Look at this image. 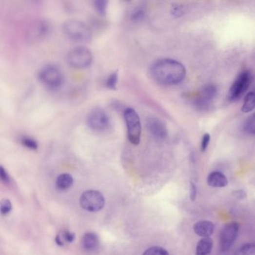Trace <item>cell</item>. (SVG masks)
Segmentation results:
<instances>
[{
  "instance_id": "6da1fadb",
  "label": "cell",
  "mask_w": 255,
  "mask_h": 255,
  "mask_svg": "<svg viewBox=\"0 0 255 255\" xmlns=\"http://www.w3.org/2000/svg\"><path fill=\"white\" fill-rule=\"evenodd\" d=\"M151 74L157 82L163 85L180 83L186 76L184 65L171 59H162L151 66Z\"/></svg>"
},
{
  "instance_id": "7a4b0ae2",
  "label": "cell",
  "mask_w": 255,
  "mask_h": 255,
  "mask_svg": "<svg viewBox=\"0 0 255 255\" xmlns=\"http://www.w3.org/2000/svg\"><path fill=\"white\" fill-rule=\"evenodd\" d=\"M64 34L71 40L86 42L92 39V32L85 23L77 20H68L63 24Z\"/></svg>"
},
{
  "instance_id": "3957f363",
  "label": "cell",
  "mask_w": 255,
  "mask_h": 255,
  "mask_svg": "<svg viewBox=\"0 0 255 255\" xmlns=\"http://www.w3.org/2000/svg\"><path fill=\"white\" fill-rule=\"evenodd\" d=\"M124 118L127 129V137L133 145H137L140 143L141 134V124L139 116L132 108L124 110Z\"/></svg>"
},
{
  "instance_id": "277c9868",
  "label": "cell",
  "mask_w": 255,
  "mask_h": 255,
  "mask_svg": "<svg viewBox=\"0 0 255 255\" xmlns=\"http://www.w3.org/2000/svg\"><path fill=\"white\" fill-rule=\"evenodd\" d=\"M93 55L92 51L85 47H77L72 49L67 56V61L74 68H85L92 64Z\"/></svg>"
},
{
  "instance_id": "5b68a950",
  "label": "cell",
  "mask_w": 255,
  "mask_h": 255,
  "mask_svg": "<svg viewBox=\"0 0 255 255\" xmlns=\"http://www.w3.org/2000/svg\"><path fill=\"white\" fill-rule=\"evenodd\" d=\"M39 78L40 82L50 88H57L62 84L64 77L58 66L47 64L39 71Z\"/></svg>"
},
{
  "instance_id": "8992f818",
  "label": "cell",
  "mask_w": 255,
  "mask_h": 255,
  "mask_svg": "<svg viewBox=\"0 0 255 255\" xmlns=\"http://www.w3.org/2000/svg\"><path fill=\"white\" fill-rule=\"evenodd\" d=\"M80 204L82 208L89 212H98L105 205V198L103 195L95 190H88L82 193L80 197Z\"/></svg>"
},
{
  "instance_id": "52a82bcc",
  "label": "cell",
  "mask_w": 255,
  "mask_h": 255,
  "mask_svg": "<svg viewBox=\"0 0 255 255\" xmlns=\"http://www.w3.org/2000/svg\"><path fill=\"white\" fill-rule=\"evenodd\" d=\"M239 225L236 222L227 224L221 229L219 236L220 250L225 252L231 249L237 238Z\"/></svg>"
},
{
  "instance_id": "ba28073f",
  "label": "cell",
  "mask_w": 255,
  "mask_h": 255,
  "mask_svg": "<svg viewBox=\"0 0 255 255\" xmlns=\"http://www.w3.org/2000/svg\"><path fill=\"white\" fill-rule=\"evenodd\" d=\"M252 82V75L249 71H243L241 73L235 82L230 88L228 98L231 101H235L239 99L244 92H246L249 88Z\"/></svg>"
},
{
  "instance_id": "9c48e42d",
  "label": "cell",
  "mask_w": 255,
  "mask_h": 255,
  "mask_svg": "<svg viewBox=\"0 0 255 255\" xmlns=\"http://www.w3.org/2000/svg\"><path fill=\"white\" fill-rule=\"evenodd\" d=\"M87 124L92 130L102 131L106 130L110 125V118L106 111L100 108H96L88 114Z\"/></svg>"
},
{
  "instance_id": "30bf717a",
  "label": "cell",
  "mask_w": 255,
  "mask_h": 255,
  "mask_svg": "<svg viewBox=\"0 0 255 255\" xmlns=\"http://www.w3.org/2000/svg\"><path fill=\"white\" fill-rule=\"evenodd\" d=\"M217 95V88L213 84L205 85L201 91V96L196 100L197 108L207 109L210 106L214 98Z\"/></svg>"
},
{
  "instance_id": "8fae6325",
  "label": "cell",
  "mask_w": 255,
  "mask_h": 255,
  "mask_svg": "<svg viewBox=\"0 0 255 255\" xmlns=\"http://www.w3.org/2000/svg\"><path fill=\"white\" fill-rule=\"evenodd\" d=\"M50 32V25L45 20H39L35 22L32 26H29L28 30L27 37L29 40H41L46 37Z\"/></svg>"
},
{
  "instance_id": "7c38bea8",
  "label": "cell",
  "mask_w": 255,
  "mask_h": 255,
  "mask_svg": "<svg viewBox=\"0 0 255 255\" xmlns=\"http://www.w3.org/2000/svg\"><path fill=\"white\" fill-rule=\"evenodd\" d=\"M146 126L150 133L157 139H165L168 136L166 126L157 118L149 117L147 119Z\"/></svg>"
},
{
  "instance_id": "4fadbf2b",
  "label": "cell",
  "mask_w": 255,
  "mask_h": 255,
  "mask_svg": "<svg viewBox=\"0 0 255 255\" xmlns=\"http://www.w3.org/2000/svg\"><path fill=\"white\" fill-rule=\"evenodd\" d=\"M195 233L201 237H210L214 232V224L207 220L197 221L193 227Z\"/></svg>"
},
{
  "instance_id": "5bb4252c",
  "label": "cell",
  "mask_w": 255,
  "mask_h": 255,
  "mask_svg": "<svg viewBox=\"0 0 255 255\" xmlns=\"http://www.w3.org/2000/svg\"><path fill=\"white\" fill-rule=\"evenodd\" d=\"M207 184L211 187L223 188L228 186V180L226 176L221 172H214L207 177Z\"/></svg>"
},
{
  "instance_id": "9a60e30c",
  "label": "cell",
  "mask_w": 255,
  "mask_h": 255,
  "mask_svg": "<svg viewBox=\"0 0 255 255\" xmlns=\"http://www.w3.org/2000/svg\"><path fill=\"white\" fill-rule=\"evenodd\" d=\"M214 246V241L211 238L204 237L200 239L196 246V255H208Z\"/></svg>"
},
{
  "instance_id": "2e32d148",
  "label": "cell",
  "mask_w": 255,
  "mask_h": 255,
  "mask_svg": "<svg viewBox=\"0 0 255 255\" xmlns=\"http://www.w3.org/2000/svg\"><path fill=\"white\" fill-rule=\"evenodd\" d=\"M99 239L94 233H86L82 238V247L86 251H93L99 246Z\"/></svg>"
},
{
  "instance_id": "e0dca14e",
  "label": "cell",
  "mask_w": 255,
  "mask_h": 255,
  "mask_svg": "<svg viewBox=\"0 0 255 255\" xmlns=\"http://www.w3.org/2000/svg\"><path fill=\"white\" fill-rule=\"evenodd\" d=\"M74 183V178L69 174L64 173L57 177V187L59 190H68Z\"/></svg>"
},
{
  "instance_id": "ac0fdd59",
  "label": "cell",
  "mask_w": 255,
  "mask_h": 255,
  "mask_svg": "<svg viewBox=\"0 0 255 255\" xmlns=\"http://www.w3.org/2000/svg\"><path fill=\"white\" fill-rule=\"evenodd\" d=\"M255 109V92H249L245 97L244 103L242 105V113H249L252 112Z\"/></svg>"
},
{
  "instance_id": "d6986e66",
  "label": "cell",
  "mask_w": 255,
  "mask_h": 255,
  "mask_svg": "<svg viewBox=\"0 0 255 255\" xmlns=\"http://www.w3.org/2000/svg\"><path fill=\"white\" fill-rule=\"evenodd\" d=\"M146 10L143 5H138L132 10L130 13V19L134 22H139L143 18H145Z\"/></svg>"
},
{
  "instance_id": "ffe728a7",
  "label": "cell",
  "mask_w": 255,
  "mask_h": 255,
  "mask_svg": "<svg viewBox=\"0 0 255 255\" xmlns=\"http://www.w3.org/2000/svg\"><path fill=\"white\" fill-rule=\"evenodd\" d=\"M244 130L247 134L255 136V113L251 115L244 124Z\"/></svg>"
},
{
  "instance_id": "44dd1931",
  "label": "cell",
  "mask_w": 255,
  "mask_h": 255,
  "mask_svg": "<svg viewBox=\"0 0 255 255\" xmlns=\"http://www.w3.org/2000/svg\"><path fill=\"white\" fill-rule=\"evenodd\" d=\"M235 255H255V243L245 244L239 248Z\"/></svg>"
},
{
  "instance_id": "7402d4cb",
  "label": "cell",
  "mask_w": 255,
  "mask_h": 255,
  "mask_svg": "<svg viewBox=\"0 0 255 255\" xmlns=\"http://www.w3.org/2000/svg\"><path fill=\"white\" fill-rule=\"evenodd\" d=\"M20 142L23 146L31 150H37L38 147H39L37 141L34 138L26 137V136L21 137Z\"/></svg>"
},
{
  "instance_id": "603a6c76",
  "label": "cell",
  "mask_w": 255,
  "mask_h": 255,
  "mask_svg": "<svg viewBox=\"0 0 255 255\" xmlns=\"http://www.w3.org/2000/svg\"><path fill=\"white\" fill-rule=\"evenodd\" d=\"M118 79V74L117 71L112 73L106 80V85L109 89L116 90L117 88Z\"/></svg>"
},
{
  "instance_id": "cb8c5ba5",
  "label": "cell",
  "mask_w": 255,
  "mask_h": 255,
  "mask_svg": "<svg viewBox=\"0 0 255 255\" xmlns=\"http://www.w3.org/2000/svg\"><path fill=\"white\" fill-rule=\"evenodd\" d=\"M142 255H169V254L164 248L154 246L145 251Z\"/></svg>"
},
{
  "instance_id": "d4e9b609",
  "label": "cell",
  "mask_w": 255,
  "mask_h": 255,
  "mask_svg": "<svg viewBox=\"0 0 255 255\" xmlns=\"http://www.w3.org/2000/svg\"><path fill=\"white\" fill-rule=\"evenodd\" d=\"M107 1L106 0H97L94 2L95 9L99 15H105L106 13V8H107Z\"/></svg>"
},
{
  "instance_id": "484cf974",
  "label": "cell",
  "mask_w": 255,
  "mask_h": 255,
  "mask_svg": "<svg viewBox=\"0 0 255 255\" xmlns=\"http://www.w3.org/2000/svg\"><path fill=\"white\" fill-rule=\"evenodd\" d=\"M12 210V204L8 199H5L1 203V213L2 215H6Z\"/></svg>"
},
{
  "instance_id": "4316f807",
  "label": "cell",
  "mask_w": 255,
  "mask_h": 255,
  "mask_svg": "<svg viewBox=\"0 0 255 255\" xmlns=\"http://www.w3.org/2000/svg\"><path fill=\"white\" fill-rule=\"evenodd\" d=\"M210 138L211 137H210V135L209 134H205L203 136L201 144V150L203 152H204L208 148L209 144L210 142Z\"/></svg>"
},
{
  "instance_id": "83f0119b",
  "label": "cell",
  "mask_w": 255,
  "mask_h": 255,
  "mask_svg": "<svg viewBox=\"0 0 255 255\" xmlns=\"http://www.w3.org/2000/svg\"><path fill=\"white\" fill-rule=\"evenodd\" d=\"M0 177H1V180L3 183H5V184H8L10 183V177L8 176V173H7L6 171L5 170L2 166L0 167Z\"/></svg>"
},
{
  "instance_id": "f1b7e54d",
  "label": "cell",
  "mask_w": 255,
  "mask_h": 255,
  "mask_svg": "<svg viewBox=\"0 0 255 255\" xmlns=\"http://www.w3.org/2000/svg\"><path fill=\"white\" fill-rule=\"evenodd\" d=\"M196 196H197L196 185L191 182V184H190V199H191L192 201H194L196 200Z\"/></svg>"
},
{
  "instance_id": "f546056e",
  "label": "cell",
  "mask_w": 255,
  "mask_h": 255,
  "mask_svg": "<svg viewBox=\"0 0 255 255\" xmlns=\"http://www.w3.org/2000/svg\"><path fill=\"white\" fill-rule=\"evenodd\" d=\"M64 237L67 242H74V239H75V235L69 232V231H66L64 232Z\"/></svg>"
},
{
  "instance_id": "4dcf8cb0",
  "label": "cell",
  "mask_w": 255,
  "mask_h": 255,
  "mask_svg": "<svg viewBox=\"0 0 255 255\" xmlns=\"http://www.w3.org/2000/svg\"><path fill=\"white\" fill-rule=\"evenodd\" d=\"M233 196L238 199H244L246 197V193L242 190H236L233 193Z\"/></svg>"
},
{
  "instance_id": "1f68e13d",
  "label": "cell",
  "mask_w": 255,
  "mask_h": 255,
  "mask_svg": "<svg viewBox=\"0 0 255 255\" xmlns=\"http://www.w3.org/2000/svg\"><path fill=\"white\" fill-rule=\"evenodd\" d=\"M55 240H56V242H57V245H58V246H62L63 245H64V243H63L62 241H61V239H60L59 236H57V237H56V239H55Z\"/></svg>"
}]
</instances>
